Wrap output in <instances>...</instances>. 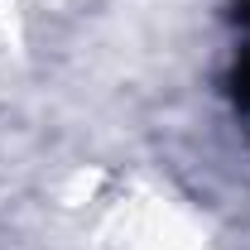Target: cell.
Returning a JSON list of instances; mask_svg holds the SVG:
<instances>
[{
  "label": "cell",
  "mask_w": 250,
  "mask_h": 250,
  "mask_svg": "<svg viewBox=\"0 0 250 250\" xmlns=\"http://www.w3.org/2000/svg\"><path fill=\"white\" fill-rule=\"evenodd\" d=\"M236 24H241V48L231 62V101L241 111H250V0L236 5Z\"/></svg>",
  "instance_id": "6da1fadb"
}]
</instances>
